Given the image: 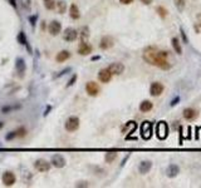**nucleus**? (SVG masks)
Wrapping results in <instances>:
<instances>
[{"instance_id": "36", "label": "nucleus", "mask_w": 201, "mask_h": 188, "mask_svg": "<svg viewBox=\"0 0 201 188\" xmlns=\"http://www.w3.org/2000/svg\"><path fill=\"white\" fill-rule=\"evenodd\" d=\"M77 78H78V77H77V74H74V75H73V77H72V78H70V80L68 82V84H67V87H72V85L74 84V82H75V80H77Z\"/></svg>"}, {"instance_id": "28", "label": "nucleus", "mask_w": 201, "mask_h": 188, "mask_svg": "<svg viewBox=\"0 0 201 188\" xmlns=\"http://www.w3.org/2000/svg\"><path fill=\"white\" fill-rule=\"evenodd\" d=\"M194 29L195 31L197 33H201V13H199L197 15H196V20H195V24H194Z\"/></svg>"}, {"instance_id": "13", "label": "nucleus", "mask_w": 201, "mask_h": 188, "mask_svg": "<svg viewBox=\"0 0 201 188\" xmlns=\"http://www.w3.org/2000/svg\"><path fill=\"white\" fill-rule=\"evenodd\" d=\"M112 73L108 70V68H106V69H100L99 70V73H98V79H99V82L100 83H110L111 82V79H112Z\"/></svg>"}, {"instance_id": "39", "label": "nucleus", "mask_w": 201, "mask_h": 188, "mask_svg": "<svg viewBox=\"0 0 201 188\" xmlns=\"http://www.w3.org/2000/svg\"><path fill=\"white\" fill-rule=\"evenodd\" d=\"M121 4H123V5H128V4H132L133 0H119Z\"/></svg>"}, {"instance_id": "24", "label": "nucleus", "mask_w": 201, "mask_h": 188, "mask_svg": "<svg viewBox=\"0 0 201 188\" xmlns=\"http://www.w3.org/2000/svg\"><path fill=\"white\" fill-rule=\"evenodd\" d=\"M69 15H70V18L74 19V20H77L81 18V13H79V8L75 5V4H72L69 8Z\"/></svg>"}, {"instance_id": "15", "label": "nucleus", "mask_w": 201, "mask_h": 188, "mask_svg": "<svg viewBox=\"0 0 201 188\" xmlns=\"http://www.w3.org/2000/svg\"><path fill=\"white\" fill-rule=\"evenodd\" d=\"M15 69L16 72L19 73L20 77H23V74L25 73V70H27V64H25V62L23 58H16L15 60Z\"/></svg>"}, {"instance_id": "40", "label": "nucleus", "mask_w": 201, "mask_h": 188, "mask_svg": "<svg viewBox=\"0 0 201 188\" xmlns=\"http://www.w3.org/2000/svg\"><path fill=\"white\" fill-rule=\"evenodd\" d=\"M181 35H182L183 41H185V43H187V38H186V35H185V31H183V29H181Z\"/></svg>"}, {"instance_id": "25", "label": "nucleus", "mask_w": 201, "mask_h": 188, "mask_svg": "<svg viewBox=\"0 0 201 188\" xmlns=\"http://www.w3.org/2000/svg\"><path fill=\"white\" fill-rule=\"evenodd\" d=\"M171 41H172V48H174V50H175V53L179 54V55H181V54H182V48H181V43H180L179 38L174 36Z\"/></svg>"}, {"instance_id": "34", "label": "nucleus", "mask_w": 201, "mask_h": 188, "mask_svg": "<svg viewBox=\"0 0 201 188\" xmlns=\"http://www.w3.org/2000/svg\"><path fill=\"white\" fill-rule=\"evenodd\" d=\"M37 19H38V15H32V16H29V22H30L32 27H35Z\"/></svg>"}, {"instance_id": "19", "label": "nucleus", "mask_w": 201, "mask_h": 188, "mask_svg": "<svg viewBox=\"0 0 201 188\" xmlns=\"http://www.w3.org/2000/svg\"><path fill=\"white\" fill-rule=\"evenodd\" d=\"M183 118L186 120H194L196 117H197V110H195L194 108H186V109H183V113H182Z\"/></svg>"}, {"instance_id": "42", "label": "nucleus", "mask_w": 201, "mask_h": 188, "mask_svg": "<svg viewBox=\"0 0 201 188\" xmlns=\"http://www.w3.org/2000/svg\"><path fill=\"white\" fill-rule=\"evenodd\" d=\"M69 70H70V68H67V69H64V70H62V73H60V74H58V75H57V77H60V75H63V74H65L67 72H69Z\"/></svg>"}, {"instance_id": "27", "label": "nucleus", "mask_w": 201, "mask_h": 188, "mask_svg": "<svg viewBox=\"0 0 201 188\" xmlns=\"http://www.w3.org/2000/svg\"><path fill=\"white\" fill-rule=\"evenodd\" d=\"M89 28L88 27H83L82 29H81V31H78V36H81V39H82V41H86L88 38H89Z\"/></svg>"}, {"instance_id": "37", "label": "nucleus", "mask_w": 201, "mask_h": 188, "mask_svg": "<svg viewBox=\"0 0 201 188\" xmlns=\"http://www.w3.org/2000/svg\"><path fill=\"white\" fill-rule=\"evenodd\" d=\"M89 185H88V182H78V183H75V187H88Z\"/></svg>"}, {"instance_id": "38", "label": "nucleus", "mask_w": 201, "mask_h": 188, "mask_svg": "<svg viewBox=\"0 0 201 188\" xmlns=\"http://www.w3.org/2000/svg\"><path fill=\"white\" fill-rule=\"evenodd\" d=\"M179 100H180V97H176V98H175V99L172 100V102H171V103H170V106H171V107H175V106H176V104H177V103H179Z\"/></svg>"}, {"instance_id": "10", "label": "nucleus", "mask_w": 201, "mask_h": 188, "mask_svg": "<svg viewBox=\"0 0 201 188\" xmlns=\"http://www.w3.org/2000/svg\"><path fill=\"white\" fill-rule=\"evenodd\" d=\"M108 70L112 73V75H121L124 72V65L119 62H116V63H112V64L108 66Z\"/></svg>"}, {"instance_id": "14", "label": "nucleus", "mask_w": 201, "mask_h": 188, "mask_svg": "<svg viewBox=\"0 0 201 188\" xmlns=\"http://www.w3.org/2000/svg\"><path fill=\"white\" fill-rule=\"evenodd\" d=\"M113 44H115V40H113L112 36H103L102 39H100V43H99V48L102 50H107V49H111L113 47Z\"/></svg>"}, {"instance_id": "6", "label": "nucleus", "mask_w": 201, "mask_h": 188, "mask_svg": "<svg viewBox=\"0 0 201 188\" xmlns=\"http://www.w3.org/2000/svg\"><path fill=\"white\" fill-rule=\"evenodd\" d=\"M163 89H165V87H163L162 83L153 82L150 87V94L152 95V97H160V95L163 93Z\"/></svg>"}, {"instance_id": "1", "label": "nucleus", "mask_w": 201, "mask_h": 188, "mask_svg": "<svg viewBox=\"0 0 201 188\" xmlns=\"http://www.w3.org/2000/svg\"><path fill=\"white\" fill-rule=\"evenodd\" d=\"M143 60L151 65H155L162 70L171 69V63L169 60V52L158 50L156 47H148L143 52Z\"/></svg>"}, {"instance_id": "17", "label": "nucleus", "mask_w": 201, "mask_h": 188, "mask_svg": "<svg viewBox=\"0 0 201 188\" xmlns=\"http://www.w3.org/2000/svg\"><path fill=\"white\" fill-rule=\"evenodd\" d=\"M92 53V47L86 41H82L81 44L78 45V54L81 55H89Z\"/></svg>"}, {"instance_id": "30", "label": "nucleus", "mask_w": 201, "mask_h": 188, "mask_svg": "<svg viewBox=\"0 0 201 188\" xmlns=\"http://www.w3.org/2000/svg\"><path fill=\"white\" fill-rule=\"evenodd\" d=\"M156 11H157V14L161 16L162 19H165L167 15H169V11H167L166 8H163V6H157L156 8Z\"/></svg>"}, {"instance_id": "26", "label": "nucleus", "mask_w": 201, "mask_h": 188, "mask_svg": "<svg viewBox=\"0 0 201 188\" xmlns=\"http://www.w3.org/2000/svg\"><path fill=\"white\" fill-rule=\"evenodd\" d=\"M56 8H57V11L59 14H64L67 11V3L64 0H59V1H56Z\"/></svg>"}, {"instance_id": "31", "label": "nucleus", "mask_w": 201, "mask_h": 188, "mask_svg": "<svg viewBox=\"0 0 201 188\" xmlns=\"http://www.w3.org/2000/svg\"><path fill=\"white\" fill-rule=\"evenodd\" d=\"M117 158V153L116 152H110V153H106L104 156V159H106L107 163H112Z\"/></svg>"}, {"instance_id": "33", "label": "nucleus", "mask_w": 201, "mask_h": 188, "mask_svg": "<svg viewBox=\"0 0 201 188\" xmlns=\"http://www.w3.org/2000/svg\"><path fill=\"white\" fill-rule=\"evenodd\" d=\"M14 138H18V133H16V131H13V132L9 133V134L5 136L6 140H11V139H14Z\"/></svg>"}, {"instance_id": "21", "label": "nucleus", "mask_w": 201, "mask_h": 188, "mask_svg": "<svg viewBox=\"0 0 201 188\" xmlns=\"http://www.w3.org/2000/svg\"><path fill=\"white\" fill-rule=\"evenodd\" d=\"M137 129V123L135 120H129V122L126 123L124 128H123V132L127 133V134H132V133H135V131Z\"/></svg>"}, {"instance_id": "44", "label": "nucleus", "mask_w": 201, "mask_h": 188, "mask_svg": "<svg viewBox=\"0 0 201 188\" xmlns=\"http://www.w3.org/2000/svg\"><path fill=\"white\" fill-rule=\"evenodd\" d=\"M50 109H52V107H50V106H49V107L47 108V109H45V112H44V115H48V114H49V113H48V112H49Z\"/></svg>"}, {"instance_id": "9", "label": "nucleus", "mask_w": 201, "mask_h": 188, "mask_svg": "<svg viewBox=\"0 0 201 188\" xmlns=\"http://www.w3.org/2000/svg\"><path fill=\"white\" fill-rule=\"evenodd\" d=\"M48 31H49L50 35L57 36L58 34H60V31H62V24L58 22V20H53V22L49 23Z\"/></svg>"}, {"instance_id": "12", "label": "nucleus", "mask_w": 201, "mask_h": 188, "mask_svg": "<svg viewBox=\"0 0 201 188\" xmlns=\"http://www.w3.org/2000/svg\"><path fill=\"white\" fill-rule=\"evenodd\" d=\"M78 38V31L73 28H67L63 34V39L65 41H74Z\"/></svg>"}, {"instance_id": "22", "label": "nucleus", "mask_w": 201, "mask_h": 188, "mask_svg": "<svg viewBox=\"0 0 201 188\" xmlns=\"http://www.w3.org/2000/svg\"><path fill=\"white\" fill-rule=\"evenodd\" d=\"M69 58H70V53L68 52V50H60V52L57 54L56 60H57L58 63H63V62L68 60Z\"/></svg>"}, {"instance_id": "7", "label": "nucleus", "mask_w": 201, "mask_h": 188, "mask_svg": "<svg viewBox=\"0 0 201 188\" xmlns=\"http://www.w3.org/2000/svg\"><path fill=\"white\" fill-rule=\"evenodd\" d=\"M1 181H3V185L4 186L10 187V186H13L15 183L16 177H15V174L13 173V172H10V171H6V172H4V174H3Z\"/></svg>"}, {"instance_id": "23", "label": "nucleus", "mask_w": 201, "mask_h": 188, "mask_svg": "<svg viewBox=\"0 0 201 188\" xmlns=\"http://www.w3.org/2000/svg\"><path fill=\"white\" fill-rule=\"evenodd\" d=\"M153 108V104L151 100H147V99H145V100H142L141 104H140V110L141 112H143V113H147L150 112L151 109Z\"/></svg>"}, {"instance_id": "43", "label": "nucleus", "mask_w": 201, "mask_h": 188, "mask_svg": "<svg viewBox=\"0 0 201 188\" xmlns=\"http://www.w3.org/2000/svg\"><path fill=\"white\" fill-rule=\"evenodd\" d=\"M9 3L13 8H16V0H9Z\"/></svg>"}, {"instance_id": "4", "label": "nucleus", "mask_w": 201, "mask_h": 188, "mask_svg": "<svg viewBox=\"0 0 201 188\" xmlns=\"http://www.w3.org/2000/svg\"><path fill=\"white\" fill-rule=\"evenodd\" d=\"M64 128L67 132H75L77 129L79 128V118L75 115H70L68 119L65 120V124H64Z\"/></svg>"}, {"instance_id": "41", "label": "nucleus", "mask_w": 201, "mask_h": 188, "mask_svg": "<svg viewBox=\"0 0 201 188\" xmlns=\"http://www.w3.org/2000/svg\"><path fill=\"white\" fill-rule=\"evenodd\" d=\"M141 3H143L145 5H150V4L152 3V0H141Z\"/></svg>"}, {"instance_id": "11", "label": "nucleus", "mask_w": 201, "mask_h": 188, "mask_svg": "<svg viewBox=\"0 0 201 188\" xmlns=\"http://www.w3.org/2000/svg\"><path fill=\"white\" fill-rule=\"evenodd\" d=\"M50 163H52L53 167H56V168H63V167L65 166V158L62 156V154H54L52 157V159H50Z\"/></svg>"}, {"instance_id": "20", "label": "nucleus", "mask_w": 201, "mask_h": 188, "mask_svg": "<svg viewBox=\"0 0 201 188\" xmlns=\"http://www.w3.org/2000/svg\"><path fill=\"white\" fill-rule=\"evenodd\" d=\"M16 40H18V43H20L22 45H25V47L28 48V52H29V54H32V47L29 45V43H28V39H27V36H25V34H24V31H20L19 34H18V36H16Z\"/></svg>"}, {"instance_id": "29", "label": "nucleus", "mask_w": 201, "mask_h": 188, "mask_svg": "<svg viewBox=\"0 0 201 188\" xmlns=\"http://www.w3.org/2000/svg\"><path fill=\"white\" fill-rule=\"evenodd\" d=\"M176 8H177V10L180 13H182L185 10V6H186V0H174Z\"/></svg>"}, {"instance_id": "32", "label": "nucleus", "mask_w": 201, "mask_h": 188, "mask_svg": "<svg viewBox=\"0 0 201 188\" xmlns=\"http://www.w3.org/2000/svg\"><path fill=\"white\" fill-rule=\"evenodd\" d=\"M44 6L48 10L56 9V0H44Z\"/></svg>"}, {"instance_id": "8", "label": "nucleus", "mask_w": 201, "mask_h": 188, "mask_svg": "<svg viewBox=\"0 0 201 188\" xmlns=\"http://www.w3.org/2000/svg\"><path fill=\"white\" fill-rule=\"evenodd\" d=\"M99 87L96 82H88L86 84V92L88 95H91V97H97L99 94Z\"/></svg>"}, {"instance_id": "5", "label": "nucleus", "mask_w": 201, "mask_h": 188, "mask_svg": "<svg viewBox=\"0 0 201 188\" xmlns=\"http://www.w3.org/2000/svg\"><path fill=\"white\" fill-rule=\"evenodd\" d=\"M34 167H35V169L38 171V172L44 173V172H48V171L52 168V163L45 161V159H37L34 162Z\"/></svg>"}, {"instance_id": "18", "label": "nucleus", "mask_w": 201, "mask_h": 188, "mask_svg": "<svg viewBox=\"0 0 201 188\" xmlns=\"http://www.w3.org/2000/svg\"><path fill=\"white\" fill-rule=\"evenodd\" d=\"M179 173H180V167L177 164H170L169 167H167V169H166V174H167V177H169V178L177 177Z\"/></svg>"}, {"instance_id": "2", "label": "nucleus", "mask_w": 201, "mask_h": 188, "mask_svg": "<svg viewBox=\"0 0 201 188\" xmlns=\"http://www.w3.org/2000/svg\"><path fill=\"white\" fill-rule=\"evenodd\" d=\"M140 132H141V137L143 138L145 140H148L153 134V124L148 122V120H145V122L141 124Z\"/></svg>"}, {"instance_id": "3", "label": "nucleus", "mask_w": 201, "mask_h": 188, "mask_svg": "<svg viewBox=\"0 0 201 188\" xmlns=\"http://www.w3.org/2000/svg\"><path fill=\"white\" fill-rule=\"evenodd\" d=\"M156 136L158 139H166L167 137H169V125H167L166 122H163V120H161V122H158L157 125H156Z\"/></svg>"}, {"instance_id": "45", "label": "nucleus", "mask_w": 201, "mask_h": 188, "mask_svg": "<svg viewBox=\"0 0 201 188\" xmlns=\"http://www.w3.org/2000/svg\"><path fill=\"white\" fill-rule=\"evenodd\" d=\"M3 127H4V123H3V122H0V129H1Z\"/></svg>"}, {"instance_id": "35", "label": "nucleus", "mask_w": 201, "mask_h": 188, "mask_svg": "<svg viewBox=\"0 0 201 188\" xmlns=\"http://www.w3.org/2000/svg\"><path fill=\"white\" fill-rule=\"evenodd\" d=\"M16 107H10V106H8V107H4L3 109H1V112L4 113V114H6V113H9L10 110H13V109H15Z\"/></svg>"}, {"instance_id": "16", "label": "nucleus", "mask_w": 201, "mask_h": 188, "mask_svg": "<svg viewBox=\"0 0 201 188\" xmlns=\"http://www.w3.org/2000/svg\"><path fill=\"white\" fill-rule=\"evenodd\" d=\"M152 168V162L151 161H142L138 166V172L141 174H147Z\"/></svg>"}]
</instances>
